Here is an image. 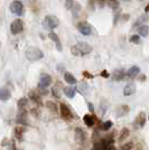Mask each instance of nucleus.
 <instances>
[{"label":"nucleus","mask_w":149,"mask_h":150,"mask_svg":"<svg viewBox=\"0 0 149 150\" xmlns=\"http://www.w3.org/2000/svg\"><path fill=\"white\" fill-rule=\"evenodd\" d=\"M129 134H130V131H129V129L128 128H123L121 132H120V136H119V141H123L124 139H127V138L129 137Z\"/></svg>","instance_id":"obj_27"},{"label":"nucleus","mask_w":149,"mask_h":150,"mask_svg":"<svg viewBox=\"0 0 149 150\" xmlns=\"http://www.w3.org/2000/svg\"><path fill=\"white\" fill-rule=\"evenodd\" d=\"M98 2H99V7H100V8H102V7L104 6V2H106V0H98Z\"/></svg>","instance_id":"obj_44"},{"label":"nucleus","mask_w":149,"mask_h":150,"mask_svg":"<svg viewBox=\"0 0 149 150\" xmlns=\"http://www.w3.org/2000/svg\"><path fill=\"white\" fill-rule=\"evenodd\" d=\"M93 150H116L113 147V139L104 137V139L94 144Z\"/></svg>","instance_id":"obj_3"},{"label":"nucleus","mask_w":149,"mask_h":150,"mask_svg":"<svg viewBox=\"0 0 149 150\" xmlns=\"http://www.w3.org/2000/svg\"><path fill=\"white\" fill-rule=\"evenodd\" d=\"M145 125H146V114H145V112H140L136 117L133 125L137 129H141V128L145 127Z\"/></svg>","instance_id":"obj_11"},{"label":"nucleus","mask_w":149,"mask_h":150,"mask_svg":"<svg viewBox=\"0 0 149 150\" xmlns=\"http://www.w3.org/2000/svg\"><path fill=\"white\" fill-rule=\"evenodd\" d=\"M19 111L17 113V118H16V122L18 125H28V121H27V111L26 109H18Z\"/></svg>","instance_id":"obj_9"},{"label":"nucleus","mask_w":149,"mask_h":150,"mask_svg":"<svg viewBox=\"0 0 149 150\" xmlns=\"http://www.w3.org/2000/svg\"><path fill=\"white\" fill-rule=\"evenodd\" d=\"M75 138L80 144H83L87 139V133L83 131L82 128H76L75 129Z\"/></svg>","instance_id":"obj_13"},{"label":"nucleus","mask_w":149,"mask_h":150,"mask_svg":"<svg viewBox=\"0 0 149 150\" xmlns=\"http://www.w3.org/2000/svg\"><path fill=\"white\" fill-rule=\"evenodd\" d=\"M27 104H28V99H27V98H21V99H19L18 102H17L18 109H26Z\"/></svg>","instance_id":"obj_29"},{"label":"nucleus","mask_w":149,"mask_h":150,"mask_svg":"<svg viewBox=\"0 0 149 150\" xmlns=\"http://www.w3.org/2000/svg\"><path fill=\"white\" fill-rule=\"evenodd\" d=\"M10 11L13 15H16V16H23L24 15V5H23V2H20L18 0L11 2V5H10Z\"/></svg>","instance_id":"obj_6"},{"label":"nucleus","mask_w":149,"mask_h":150,"mask_svg":"<svg viewBox=\"0 0 149 150\" xmlns=\"http://www.w3.org/2000/svg\"><path fill=\"white\" fill-rule=\"evenodd\" d=\"M60 113H61L63 119H65L66 121H70V120L73 119L72 111H71L70 108H68L66 104H64V103H62V104L60 105Z\"/></svg>","instance_id":"obj_8"},{"label":"nucleus","mask_w":149,"mask_h":150,"mask_svg":"<svg viewBox=\"0 0 149 150\" xmlns=\"http://www.w3.org/2000/svg\"><path fill=\"white\" fill-rule=\"evenodd\" d=\"M91 52H92V46L85 42H79L71 48V53L74 56H85Z\"/></svg>","instance_id":"obj_1"},{"label":"nucleus","mask_w":149,"mask_h":150,"mask_svg":"<svg viewBox=\"0 0 149 150\" xmlns=\"http://www.w3.org/2000/svg\"><path fill=\"white\" fill-rule=\"evenodd\" d=\"M129 42L132 43V44H139V43H140V36H138V35H132V36L129 38Z\"/></svg>","instance_id":"obj_34"},{"label":"nucleus","mask_w":149,"mask_h":150,"mask_svg":"<svg viewBox=\"0 0 149 150\" xmlns=\"http://www.w3.org/2000/svg\"><path fill=\"white\" fill-rule=\"evenodd\" d=\"M63 92H64V94L67 96L68 99H73L75 96V94H76V88H73V86L71 85V86H67V88H63Z\"/></svg>","instance_id":"obj_21"},{"label":"nucleus","mask_w":149,"mask_h":150,"mask_svg":"<svg viewBox=\"0 0 149 150\" xmlns=\"http://www.w3.org/2000/svg\"><path fill=\"white\" fill-rule=\"evenodd\" d=\"M129 19V15H126V16H123V20H128Z\"/></svg>","instance_id":"obj_47"},{"label":"nucleus","mask_w":149,"mask_h":150,"mask_svg":"<svg viewBox=\"0 0 149 150\" xmlns=\"http://www.w3.org/2000/svg\"><path fill=\"white\" fill-rule=\"evenodd\" d=\"M87 108H89L90 112H94V106H93V104H92L91 102H87Z\"/></svg>","instance_id":"obj_42"},{"label":"nucleus","mask_w":149,"mask_h":150,"mask_svg":"<svg viewBox=\"0 0 149 150\" xmlns=\"http://www.w3.org/2000/svg\"><path fill=\"white\" fill-rule=\"evenodd\" d=\"M135 91H136L135 84L133 83H128L123 88V95L124 96H129V95L135 93Z\"/></svg>","instance_id":"obj_19"},{"label":"nucleus","mask_w":149,"mask_h":150,"mask_svg":"<svg viewBox=\"0 0 149 150\" xmlns=\"http://www.w3.org/2000/svg\"><path fill=\"white\" fill-rule=\"evenodd\" d=\"M47 93H48V91L46 88H39V94L40 95H47Z\"/></svg>","instance_id":"obj_40"},{"label":"nucleus","mask_w":149,"mask_h":150,"mask_svg":"<svg viewBox=\"0 0 149 150\" xmlns=\"http://www.w3.org/2000/svg\"><path fill=\"white\" fill-rule=\"evenodd\" d=\"M106 2H108V5L111 7L112 9H114V10H118V7H119L118 0H106Z\"/></svg>","instance_id":"obj_33"},{"label":"nucleus","mask_w":149,"mask_h":150,"mask_svg":"<svg viewBox=\"0 0 149 150\" xmlns=\"http://www.w3.org/2000/svg\"><path fill=\"white\" fill-rule=\"evenodd\" d=\"M148 19H149L148 15H143V16H140V17L138 18V20L133 24V27H140L141 25H145V23H147Z\"/></svg>","instance_id":"obj_24"},{"label":"nucleus","mask_w":149,"mask_h":150,"mask_svg":"<svg viewBox=\"0 0 149 150\" xmlns=\"http://www.w3.org/2000/svg\"><path fill=\"white\" fill-rule=\"evenodd\" d=\"M48 37L55 43V46H56V50H58V52H62V43H61V39H60V37L57 36V34H55L54 31H50V35H48Z\"/></svg>","instance_id":"obj_12"},{"label":"nucleus","mask_w":149,"mask_h":150,"mask_svg":"<svg viewBox=\"0 0 149 150\" xmlns=\"http://www.w3.org/2000/svg\"><path fill=\"white\" fill-rule=\"evenodd\" d=\"M52 94H53V96H55V98H57V99H60V98H61L60 90L57 88V86H54V88H52Z\"/></svg>","instance_id":"obj_35"},{"label":"nucleus","mask_w":149,"mask_h":150,"mask_svg":"<svg viewBox=\"0 0 149 150\" xmlns=\"http://www.w3.org/2000/svg\"><path fill=\"white\" fill-rule=\"evenodd\" d=\"M53 82V79L50 74H42L39 77V82H38V88H48Z\"/></svg>","instance_id":"obj_7"},{"label":"nucleus","mask_w":149,"mask_h":150,"mask_svg":"<svg viewBox=\"0 0 149 150\" xmlns=\"http://www.w3.org/2000/svg\"><path fill=\"white\" fill-rule=\"evenodd\" d=\"M72 10V15H73V17L74 18H77L79 17V13H81V6H80V4H77V2H75L73 8L71 9Z\"/></svg>","instance_id":"obj_26"},{"label":"nucleus","mask_w":149,"mask_h":150,"mask_svg":"<svg viewBox=\"0 0 149 150\" xmlns=\"http://www.w3.org/2000/svg\"><path fill=\"white\" fill-rule=\"evenodd\" d=\"M124 1H129V0H124Z\"/></svg>","instance_id":"obj_48"},{"label":"nucleus","mask_w":149,"mask_h":150,"mask_svg":"<svg viewBox=\"0 0 149 150\" xmlns=\"http://www.w3.org/2000/svg\"><path fill=\"white\" fill-rule=\"evenodd\" d=\"M101 76H102V77H106V79H108V77L110 76V74H109V73L106 72V69H104V71H102V73H101Z\"/></svg>","instance_id":"obj_43"},{"label":"nucleus","mask_w":149,"mask_h":150,"mask_svg":"<svg viewBox=\"0 0 149 150\" xmlns=\"http://www.w3.org/2000/svg\"><path fill=\"white\" fill-rule=\"evenodd\" d=\"M26 129L21 125H17L15 128V138L18 140V141H23V138H24V133H25Z\"/></svg>","instance_id":"obj_16"},{"label":"nucleus","mask_w":149,"mask_h":150,"mask_svg":"<svg viewBox=\"0 0 149 150\" xmlns=\"http://www.w3.org/2000/svg\"><path fill=\"white\" fill-rule=\"evenodd\" d=\"M79 91L81 92V94L83 95H87V91H89V85H87L85 82H81L79 84Z\"/></svg>","instance_id":"obj_28"},{"label":"nucleus","mask_w":149,"mask_h":150,"mask_svg":"<svg viewBox=\"0 0 149 150\" xmlns=\"http://www.w3.org/2000/svg\"><path fill=\"white\" fill-rule=\"evenodd\" d=\"M58 25H60V20L56 16H53V15L46 16L43 20V26L46 29H54Z\"/></svg>","instance_id":"obj_4"},{"label":"nucleus","mask_w":149,"mask_h":150,"mask_svg":"<svg viewBox=\"0 0 149 150\" xmlns=\"http://www.w3.org/2000/svg\"><path fill=\"white\" fill-rule=\"evenodd\" d=\"M132 147H133V144H132V142H127V144H123V146L121 147V150H131Z\"/></svg>","instance_id":"obj_37"},{"label":"nucleus","mask_w":149,"mask_h":150,"mask_svg":"<svg viewBox=\"0 0 149 150\" xmlns=\"http://www.w3.org/2000/svg\"><path fill=\"white\" fill-rule=\"evenodd\" d=\"M112 125H113V123H112V121H106V122H103L102 125H101V130H103V131H108V130H110L112 128Z\"/></svg>","instance_id":"obj_32"},{"label":"nucleus","mask_w":149,"mask_h":150,"mask_svg":"<svg viewBox=\"0 0 149 150\" xmlns=\"http://www.w3.org/2000/svg\"><path fill=\"white\" fill-rule=\"evenodd\" d=\"M46 106L50 109V112H53V113L58 112V110H57V105H56L54 102H52V101H47V102H46Z\"/></svg>","instance_id":"obj_30"},{"label":"nucleus","mask_w":149,"mask_h":150,"mask_svg":"<svg viewBox=\"0 0 149 150\" xmlns=\"http://www.w3.org/2000/svg\"><path fill=\"white\" fill-rule=\"evenodd\" d=\"M42 95L38 93V92H35V91H31L29 92V99H31L33 102L37 103L38 105H42Z\"/></svg>","instance_id":"obj_18"},{"label":"nucleus","mask_w":149,"mask_h":150,"mask_svg":"<svg viewBox=\"0 0 149 150\" xmlns=\"http://www.w3.org/2000/svg\"><path fill=\"white\" fill-rule=\"evenodd\" d=\"M83 75H84L87 79H93V75L90 74V73H89V72H87V71H84V72H83Z\"/></svg>","instance_id":"obj_41"},{"label":"nucleus","mask_w":149,"mask_h":150,"mask_svg":"<svg viewBox=\"0 0 149 150\" xmlns=\"http://www.w3.org/2000/svg\"><path fill=\"white\" fill-rule=\"evenodd\" d=\"M139 80H140V81H141V82L145 81V80H146V75H143V76H141V77H140Z\"/></svg>","instance_id":"obj_45"},{"label":"nucleus","mask_w":149,"mask_h":150,"mask_svg":"<svg viewBox=\"0 0 149 150\" xmlns=\"http://www.w3.org/2000/svg\"><path fill=\"white\" fill-rule=\"evenodd\" d=\"M138 31H139V35H140V36L147 37L149 34V27L147 25H141L140 27H139Z\"/></svg>","instance_id":"obj_25"},{"label":"nucleus","mask_w":149,"mask_h":150,"mask_svg":"<svg viewBox=\"0 0 149 150\" xmlns=\"http://www.w3.org/2000/svg\"><path fill=\"white\" fill-rule=\"evenodd\" d=\"M64 80H65V82L66 83H68V84H71V85H74V84H76L77 83V80L75 79L73 75L71 74V73H64Z\"/></svg>","instance_id":"obj_23"},{"label":"nucleus","mask_w":149,"mask_h":150,"mask_svg":"<svg viewBox=\"0 0 149 150\" xmlns=\"http://www.w3.org/2000/svg\"><path fill=\"white\" fill-rule=\"evenodd\" d=\"M11 98V93L10 90L8 88H0V100L2 102H6Z\"/></svg>","instance_id":"obj_14"},{"label":"nucleus","mask_w":149,"mask_h":150,"mask_svg":"<svg viewBox=\"0 0 149 150\" xmlns=\"http://www.w3.org/2000/svg\"><path fill=\"white\" fill-rule=\"evenodd\" d=\"M24 30V23L21 19H15L10 25V31L13 35H18Z\"/></svg>","instance_id":"obj_5"},{"label":"nucleus","mask_w":149,"mask_h":150,"mask_svg":"<svg viewBox=\"0 0 149 150\" xmlns=\"http://www.w3.org/2000/svg\"><path fill=\"white\" fill-rule=\"evenodd\" d=\"M25 56L26 58L28 59V61H31V62H36V61H39V59H42L44 57V54L43 52L39 50L38 47H28L25 52Z\"/></svg>","instance_id":"obj_2"},{"label":"nucleus","mask_w":149,"mask_h":150,"mask_svg":"<svg viewBox=\"0 0 149 150\" xmlns=\"http://www.w3.org/2000/svg\"><path fill=\"white\" fill-rule=\"evenodd\" d=\"M129 111H130L129 105H121L117 109V113H116V115H117L118 118H120V117H123V115H126V114H128Z\"/></svg>","instance_id":"obj_22"},{"label":"nucleus","mask_w":149,"mask_h":150,"mask_svg":"<svg viewBox=\"0 0 149 150\" xmlns=\"http://www.w3.org/2000/svg\"><path fill=\"white\" fill-rule=\"evenodd\" d=\"M106 109H108V102H106L104 100H102V102L100 103V106H99L100 114H101V115H103V114L106 113Z\"/></svg>","instance_id":"obj_31"},{"label":"nucleus","mask_w":149,"mask_h":150,"mask_svg":"<svg viewBox=\"0 0 149 150\" xmlns=\"http://www.w3.org/2000/svg\"><path fill=\"white\" fill-rule=\"evenodd\" d=\"M77 29H79V31L81 33L82 35H84V36H89V35H91V33H92L91 25L87 24V21L79 23V24H77Z\"/></svg>","instance_id":"obj_10"},{"label":"nucleus","mask_w":149,"mask_h":150,"mask_svg":"<svg viewBox=\"0 0 149 150\" xmlns=\"http://www.w3.org/2000/svg\"><path fill=\"white\" fill-rule=\"evenodd\" d=\"M148 120H149V114H148Z\"/></svg>","instance_id":"obj_49"},{"label":"nucleus","mask_w":149,"mask_h":150,"mask_svg":"<svg viewBox=\"0 0 149 150\" xmlns=\"http://www.w3.org/2000/svg\"><path fill=\"white\" fill-rule=\"evenodd\" d=\"M8 150H17L16 144H15V141H13V140H11V141L9 142V144H8Z\"/></svg>","instance_id":"obj_38"},{"label":"nucleus","mask_w":149,"mask_h":150,"mask_svg":"<svg viewBox=\"0 0 149 150\" xmlns=\"http://www.w3.org/2000/svg\"><path fill=\"white\" fill-rule=\"evenodd\" d=\"M145 11H146V13H149V4L146 6V8H145Z\"/></svg>","instance_id":"obj_46"},{"label":"nucleus","mask_w":149,"mask_h":150,"mask_svg":"<svg viewBox=\"0 0 149 150\" xmlns=\"http://www.w3.org/2000/svg\"><path fill=\"white\" fill-rule=\"evenodd\" d=\"M119 17H120V11H119V9L117 10V13H114V19H113V24L116 25V23L119 20Z\"/></svg>","instance_id":"obj_39"},{"label":"nucleus","mask_w":149,"mask_h":150,"mask_svg":"<svg viewBox=\"0 0 149 150\" xmlns=\"http://www.w3.org/2000/svg\"><path fill=\"white\" fill-rule=\"evenodd\" d=\"M74 1L73 0H65V7L67 8L68 10H71L72 8H73V6H74Z\"/></svg>","instance_id":"obj_36"},{"label":"nucleus","mask_w":149,"mask_h":150,"mask_svg":"<svg viewBox=\"0 0 149 150\" xmlns=\"http://www.w3.org/2000/svg\"><path fill=\"white\" fill-rule=\"evenodd\" d=\"M83 121H84V123L87 127L89 128H92L95 123V118H94L93 115H91V114H85L84 117H83Z\"/></svg>","instance_id":"obj_20"},{"label":"nucleus","mask_w":149,"mask_h":150,"mask_svg":"<svg viewBox=\"0 0 149 150\" xmlns=\"http://www.w3.org/2000/svg\"><path fill=\"white\" fill-rule=\"evenodd\" d=\"M139 73H140V69L138 66H131L127 72V77L128 79H135L139 75Z\"/></svg>","instance_id":"obj_17"},{"label":"nucleus","mask_w":149,"mask_h":150,"mask_svg":"<svg viewBox=\"0 0 149 150\" xmlns=\"http://www.w3.org/2000/svg\"><path fill=\"white\" fill-rule=\"evenodd\" d=\"M112 77L114 81H122L124 77H126V71L122 69H116L112 74Z\"/></svg>","instance_id":"obj_15"}]
</instances>
